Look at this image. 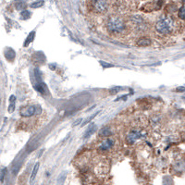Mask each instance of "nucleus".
Instances as JSON below:
<instances>
[{
  "mask_svg": "<svg viewBox=\"0 0 185 185\" xmlns=\"http://www.w3.org/2000/svg\"><path fill=\"white\" fill-rule=\"evenodd\" d=\"M44 4H45L44 0H37V1L33 2L31 4V8H33V9H38V8H41Z\"/></svg>",
  "mask_w": 185,
  "mask_h": 185,
  "instance_id": "nucleus-15",
  "label": "nucleus"
},
{
  "mask_svg": "<svg viewBox=\"0 0 185 185\" xmlns=\"http://www.w3.org/2000/svg\"><path fill=\"white\" fill-rule=\"evenodd\" d=\"M39 167H40V164L39 163H36L34 167V169L32 171V174H31V178H30V184L33 185L34 184V181L36 178V175H37V172L39 170Z\"/></svg>",
  "mask_w": 185,
  "mask_h": 185,
  "instance_id": "nucleus-8",
  "label": "nucleus"
},
{
  "mask_svg": "<svg viewBox=\"0 0 185 185\" xmlns=\"http://www.w3.org/2000/svg\"><path fill=\"white\" fill-rule=\"evenodd\" d=\"M81 121H82V119H79V120H77V121H76V122H75V123L73 124V126H76L77 124H79L78 122H81Z\"/></svg>",
  "mask_w": 185,
  "mask_h": 185,
  "instance_id": "nucleus-24",
  "label": "nucleus"
},
{
  "mask_svg": "<svg viewBox=\"0 0 185 185\" xmlns=\"http://www.w3.org/2000/svg\"><path fill=\"white\" fill-rule=\"evenodd\" d=\"M151 43H152V42H151L150 39L145 38V37H142V38H140V39L137 41L136 45H137L138 46H148L151 45Z\"/></svg>",
  "mask_w": 185,
  "mask_h": 185,
  "instance_id": "nucleus-9",
  "label": "nucleus"
},
{
  "mask_svg": "<svg viewBox=\"0 0 185 185\" xmlns=\"http://www.w3.org/2000/svg\"><path fill=\"white\" fill-rule=\"evenodd\" d=\"M91 6L95 13H105L108 9V0H91Z\"/></svg>",
  "mask_w": 185,
  "mask_h": 185,
  "instance_id": "nucleus-4",
  "label": "nucleus"
},
{
  "mask_svg": "<svg viewBox=\"0 0 185 185\" xmlns=\"http://www.w3.org/2000/svg\"><path fill=\"white\" fill-rule=\"evenodd\" d=\"M15 103H16V97L15 95H11L10 97V107H9V112L12 113L15 110Z\"/></svg>",
  "mask_w": 185,
  "mask_h": 185,
  "instance_id": "nucleus-13",
  "label": "nucleus"
},
{
  "mask_svg": "<svg viewBox=\"0 0 185 185\" xmlns=\"http://www.w3.org/2000/svg\"><path fill=\"white\" fill-rule=\"evenodd\" d=\"M34 36H35V32H32L29 35H28V37L26 38V40H25V42H24V44H23V46L26 47V46H28L33 41H34Z\"/></svg>",
  "mask_w": 185,
  "mask_h": 185,
  "instance_id": "nucleus-14",
  "label": "nucleus"
},
{
  "mask_svg": "<svg viewBox=\"0 0 185 185\" xmlns=\"http://www.w3.org/2000/svg\"><path fill=\"white\" fill-rule=\"evenodd\" d=\"M98 113H99V112H96V113H95V115H92V116H91L90 118H88V119H86V120H85V121H84V122H83V123L82 124V126H84V125H86V124H87L88 122H90V121H91V120H92V119H94V118H95V116H96V115H97Z\"/></svg>",
  "mask_w": 185,
  "mask_h": 185,
  "instance_id": "nucleus-21",
  "label": "nucleus"
},
{
  "mask_svg": "<svg viewBox=\"0 0 185 185\" xmlns=\"http://www.w3.org/2000/svg\"><path fill=\"white\" fill-rule=\"evenodd\" d=\"M174 27H175L174 19L167 15L159 18V20L155 23V30L157 31V33L164 35L171 34L172 31L174 30Z\"/></svg>",
  "mask_w": 185,
  "mask_h": 185,
  "instance_id": "nucleus-2",
  "label": "nucleus"
},
{
  "mask_svg": "<svg viewBox=\"0 0 185 185\" xmlns=\"http://www.w3.org/2000/svg\"><path fill=\"white\" fill-rule=\"evenodd\" d=\"M115 144V141L112 138H107L105 139L99 145V150L102 152H107L108 150H110Z\"/></svg>",
  "mask_w": 185,
  "mask_h": 185,
  "instance_id": "nucleus-7",
  "label": "nucleus"
},
{
  "mask_svg": "<svg viewBox=\"0 0 185 185\" xmlns=\"http://www.w3.org/2000/svg\"><path fill=\"white\" fill-rule=\"evenodd\" d=\"M122 89L123 88H121V87H114V88L110 89V93H111V95H114V94H117L118 92L121 91Z\"/></svg>",
  "mask_w": 185,
  "mask_h": 185,
  "instance_id": "nucleus-20",
  "label": "nucleus"
},
{
  "mask_svg": "<svg viewBox=\"0 0 185 185\" xmlns=\"http://www.w3.org/2000/svg\"><path fill=\"white\" fill-rule=\"evenodd\" d=\"M25 6H24V4L22 3V2H20V3H17L16 4V8L18 9V10H22V8H24Z\"/></svg>",
  "mask_w": 185,
  "mask_h": 185,
  "instance_id": "nucleus-22",
  "label": "nucleus"
},
{
  "mask_svg": "<svg viewBox=\"0 0 185 185\" xmlns=\"http://www.w3.org/2000/svg\"><path fill=\"white\" fill-rule=\"evenodd\" d=\"M145 136H146V131H145L141 130V129H136V130H131L128 133V135L126 137V140H127L129 144H132L136 141H138L141 138H143Z\"/></svg>",
  "mask_w": 185,
  "mask_h": 185,
  "instance_id": "nucleus-5",
  "label": "nucleus"
},
{
  "mask_svg": "<svg viewBox=\"0 0 185 185\" xmlns=\"http://www.w3.org/2000/svg\"><path fill=\"white\" fill-rule=\"evenodd\" d=\"M35 89L37 90V91H39L40 93H42V94H44L45 93V89H46V87H45V85H43V84H36L35 85Z\"/></svg>",
  "mask_w": 185,
  "mask_h": 185,
  "instance_id": "nucleus-18",
  "label": "nucleus"
},
{
  "mask_svg": "<svg viewBox=\"0 0 185 185\" xmlns=\"http://www.w3.org/2000/svg\"><path fill=\"white\" fill-rule=\"evenodd\" d=\"M5 57H6V58H7L9 61H13L14 58H15V52H14L11 48H9V49L5 52Z\"/></svg>",
  "mask_w": 185,
  "mask_h": 185,
  "instance_id": "nucleus-12",
  "label": "nucleus"
},
{
  "mask_svg": "<svg viewBox=\"0 0 185 185\" xmlns=\"http://www.w3.org/2000/svg\"><path fill=\"white\" fill-rule=\"evenodd\" d=\"M95 129H96V126L93 123V124L87 129L85 134L83 135V138H84V139H88L90 136H92V134H94V132L95 131Z\"/></svg>",
  "mask_w": 185,
  "mask_h": 185,
  "instance_id": "nucleus-10",
  "label": "nucleus"
},
{
  "mask_svg": "<svg viewBox=\"0 0 185 185\" xmlns=\"http://www.w3.org/2000/svg\"><path fill=\"white\" fill-rule=\"evenodd\" d=\"M179 18L182 21H185V5H183L178 11Z\"/></svg>",
  "mask_w": 185,
  "mask_h": 185,
  "instance_id": "nucleus-16",
  "label": "nucleus"
},
{
  "mask_svg": "<svg viewBox=\"0 0 185 185\" xmlns=\"http://www.w3.org/2000/svg\"><path fill=\"white\" fill-rule=\"evenodd\" d=\"M129 22L131 24V27L136 32H144L147 29V23H146L145 20L140 15L131 16Z\"/></svg>",
  "mask_w": 185,
  "mask_h": 185,
  "instance_id": "nucleus-3",
  "label": "nucleus"
},
{
  "mask_svg": "<svg viewBox=\"0 0 185 185\" xmlns=\"http://www.w3.org/2000/svg\"><path fill=\"white\" fill-rule=\"evenodd\" d=\"M177 92H185V87H179L176 89Z\"/></svg>",
  "mask_w": 185,
  "mask_h": 185,
  "instance_id": "nucleus-23",
  "label": "nucleus"
},
{
  "mask_svg": "<svg viewBox=\"0 0 185 185\" xmlns=\"http://www.w3.org/2000/svg\"><path fill=\"white\" fill-rule=\"evenodd\" d=\"M35 111H36V107L34 106H26L21 109L20 114L23 118H30L35 114Z\"/></svg>",
  "mask_w": 185,
  "mask_h": 185,
  "instance_id": "nucleus-6",
  "label": "nucleus"
},
{
  "mask_svg": "<svg viewBox=\"0 0 185 185\" xmlns=\"http://www.w3.org/2000/svg\"><path fill=\"white\" fill-rule=\"evenodd\" d=\"M21 17H22V20H28L31 17V12L29 10H23L21 13Z\"/></svg>",
  "mask_w": 185,
  "mask_h": 185,
  "instance_id": "nucleus-17",
  "label": "nucleus"
},
{
  "mask_svg": "<svg viewBox=\"0 0 185 185\" xmlns=\"http://www.w3.org/2000/svg\"><path fill=\"white\" fill-rule=\"evenodd\" d=\"M111 134H112V131H111L110 128H108V127H104L99 131V135L101 137H109Z\"/></svg>",
  "mask_w": 185,
  "mask_h": 185,
  "instance_id": "nucleus-11",
  "label": "nucleus"
},
{
  "mask_svg": "<svg viewBox=\"0 0 185 185\" xmlns=\"http://www.w3.org/2000/svg\"><path fill=\"white\" fill-rule=\"evenodd\" d=\"M6 172H7V168H3V169H1V171H0V181H1V182L4 181V178H5Z\"/></svg>",
  "mask_w": 185,
  "mask_h": 185,
  "instance_id": "nucleus-19",
  "label": "nucleus"
},
{
  "mask_svg": "<svg viewBox=\"0 0 185 185\" xmlns=\"http://www.w3.org/2000/svg\"><path fill=\"white\" fill-rule=\"evenodd\" d=\"M107 30L111 35H122L126 33L128 25L126 22L119 16H111L106 23Z\"/></svg>",
  "mask_w": 185,
  "mask_h": 185,
  "instance_id": "nucleus-1",
  "label": "nucleus"
}]
</instances>
